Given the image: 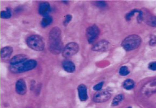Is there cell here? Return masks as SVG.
<instances>
[{
    "label": "cell",
    "mask_w": 156,
    "mask_h": 108,
    "mask_svg": "<svg viewBox=\"0 0 156 108\" xmlns=\"http://www.w3.org/2000/svg\"><path fill=\"white\" fill-rule=\"evenodd\" d=\"M111 97L110 93L107 90H100L97 91L93 97V101L100 103L107 101Z\"/></svg>",
    "instance_id": "52a82bcc"
},
{
    "label": "cell",
    "mask_w": 156,
    "mask_h": 108,
    "mask_svg": "<svg viewBox=\"0 0 156 108\" xmlns=\"http://www.w3.org/2000/svg\"><path fill=\"white\" fill-rule=\"evenodd\" d=\"M110 47L109 42L106 40L100 41L92 47V50L95 52H102L109 50Z\"/></svg>",
    "instance_id": "ba28073f"
},
{
    "label": "cell",
    "mask_w": 156,
    "mask_h": 108,
    "mask_svg": "<svg viewBox=\"0 0 156 108\" xmlns=\"http://www.w3.org/2000/svg\"><path fill=\"white\" fill-rule=\"evenodd\" d=\"M104 82L103 81H101L100 83H97V84H96L94 86L93 89L95 91H100L101 90L103 87L104 85Z\"/></svg>",
    "instance_id": "cb8c5ba5"
},
{
    "label": "cell",
    "mask_w": 156,
    "mask_h": 108,
    "mask_svg": "<svg viewBox=\"0 0 156 108\" xmlns=\"http://www.w3.org/2000/svg\"><path fill=\"white\" fill-rule=\"evenodd\" d=\"M144 19V14L140 10L139 15H138L137 20L138 23H141Z\"/></svg>",
    "instance_id": "4316f807"
},
{
    "label": "cell",
    "mask_w": 156,
    "mask_h": 108,
    "mask_svg": "<svg viewBox=\"0 0 156 108\" xmlns=\"http://www.w3.org/2000/svg\"><path fill=\"white\" fill-rule=\"evenodd\" d=\"M119 74L121 76H126L130 74V70L127 67L123 66L120 69Z\"/></svg>",
    "instance_id": "44dd1931"
},
{
    "label": "cell",
    "mask_w": 156,
    "mask_h": 108,
    "mask_svg": "<svg viewBox=\"0 0 156 108\" xmlns=\"http://www.w3.org/2000/svg\"><path fill=\"white\" fill-rule=\"evenodd\" d=\"M78 95L80 100L82 102L86 101L88 99L87 88L84 84H81L77 87Z\"/></svg>",
    "instance_id": "8fae6325"
},
{
    "label": "cell",
    "mask_w": 156,
    "mask_h": 108,
    "mask_svg": "<svg viewBox=\"0 0 156 108\" xmlns=\"http://www.w3.org/2000/svg\"><path fill=\"white\" fill-rule=\"evenodd\" d=\"M124 100L123 95L122 94L117 95L113 98L111 105L113 106H117L121 103Z\"/></svg>",
    "instance_id": "ac0fdd59"
},
{
    "label": "cell",
    "mask_w": 156,
    "mask_h": 108,
    "mask_svg": "<svg viewBox=\"0 0 156 108\" xmlns=\"http://www.w3.org/2000/svg\"><path fill=\"white\" fill-rule=\"evenodd\" d=\"M63 68L66 71L72 73L75 70L76 66L74 64L69 60H65L62 63Z\"/></svg>",
    "instance_id": "5bb4252c"
},
{
    "label": "cell",
    "mask_w": 156,
    "mask_h": 108,
    "mask_svg": "<svg viewBox=\"0 0 156 108\" xmlns=\"http://www.w3.org/2000/svg\"><path fill=\"white\" fill-rule=\"evenodd\" d=\"M96 5L99 8H104L106 6V3L105 1H98L95 2Z\"/></svg>",
    "instance_id": "d4e9b609"
},
{
    "label": "cell",
    "mask_w": 156,
    "mask_h": 108,
    "mask_svg": "<svg viewBox=\"0 0 156 108\" xmlns=\"http://www.w3.org/2000/svg\"><path fill=\"white\" fill-rule=\"evenodd\" d=\"M37 62L34 60L31 59L17 65H12L10 70L15 73H22L31 70L36 67Z\"/></svg>",
    "instance_id": "277c9868"
},
{
    "label": "cell",
    "mask_w": 156,
    "mask_h": 108,
    "mask_svg": "<svg viewBox=\"0 0 156 108\" xmlns=\"http://www.w3.org/2000/svg\"><path fill=\"white\" fill-rule=\"evenodd\" d=\"M146 23L148 25L152 27H156V16H149L146 19Z\"/></svg>",
    "instance_id": "d6986e66"
},
{
    "label": "cell",
    "mask_w": 156,
    "mask_h": 108,
    "mask_svg": "<svg viewBox=\"0 0 156 108\" xmlns=\"http://www.w3.org/2000/svg\"><path fill=\"white\" fill-rule=\"evenodd\" d=\"M53 18L50 15H47L44 16L41 22V25L42 28H46L52 23Z\"/></svg>",
    "instance_id": "2e32d148"
},
{
    "label": "cell",
    "mask_w": 156,
    "mask_h": 108,
    "mask_svg": "<svg viewBox=\"0 0 156 108\" xmlns=\"http://www.w3.org/2000/svg\"><path fill=\"white\" fill-rule=\"evenodd\" d=\"M140 10L137 9H134L126 15L125 18L127 21H130L132 18L134 16L136 13H139Z\"/></svg>",
    "instance_id": "7402d4cb"
},
{
    "label": "cell",
    "mask_w": 156,
    "mask_h": 108,
    "mask_svg": "<svg viewBox=\"0 0 156 108\" xmlns=\"http://www.w3.org/2000/svg\"><path fill=\"white\" fill-rule=\"evenodd\" d=\"M13 52V49L11 47H5L1 51V57L2 58H7L10 57Z\"/></svg>",
    "instance_id": "9a60e30c"
},
{
    "label": "cell",
    "mask_w": 156,
    "mask_h": 108,
    "mask_svg": "<svg viewBox=\"0 0 156 108\" xmlns=\"http://www.w3.org/2000/svg\"><path fill=\"white\" fill-rule=\"evenodd\" d=\"M135 86V83L133 80L127 79L124 81L123 83V87L125 89L127 90H130L134 88Z\"/></svg>",
    "instance_id": "e0dca14e"
},
{
    "label": "cell",
    "mask_w": 156,
    "mask_h": 108,
    "mask_svg": "<svg viewBox=\"0 0 156 108\" xmlns=\"http://www.w3.org/2000/svg\"><path fill=\"white\" fill-rule=\"evenodd\" d=\"M100 30L98 26L93 25L89 26L86 30V35L89 43H93L98 38Z\"/></svg>",
    "instance_id": "5b68a950"
},
{
    "label": "cell",
    "mask_w": 156,
    "mask_h": 108,
    "mask_svg": "<svg viewBox=\"0 0 156 108\" xmlns=\"http://www.w3.org/2000/svg\"><path fill=\"white\" fill-rule=\"evenodd\" d=\"M28 57L25 54H19L13 57L10 60V63L12 65H17L24 62Z\"/></svg>",
    "instance_id": "7c38bea8"
},
{
    "label": "cell",
    "mask_w": 156,
    "mask_h": 108,
    "mask_svg": "<svg viewBox=\"0 0 156 108\" xmlns=\"http://www.w3.org/2000/svg\"><path fill=\"white\" fill-rule=\"evenodd\" d=\"M15 90L19 94L23 95L25 94L27 91V88L25 81L21 79L17 81L15 84Z\"/></svg>",
    "instance_id": "9c48e42d"
},
{
    "label": "cell",
    "mask_w": 156,
    "mask_h": 108,
    "mask_svg": "<svg viewBox=\"0 0 156 108\" xmlns=\"http://www.w3.org/2000/svg\"><path fill=\"white\" fill-rule=\"evenodd\" d=\"M141 42V39L139 35L132 34L125 38L121 43L122 47L127 51L134 50L139 47Z\"/></svg>",
    "instance_id": "7a4b0ae2"
},
{
    "label": "cell",
    "mask_w": 156,
    "mask_h": 108,
    "mask_svg": "<svg viewBox=\"0 0 156 108\" xmlns=\"http://www.w3.org/2000/svg\"><path fill=\"white\" fill-rule=\"evenodd\" d=\"M79 45L74 42L67 44L63 49V56L65 58H68L77 54L79 51Z\"/></svg>",
    "instance_id": "8992f818"
},
{
    "label": "cell",
    "mask_w": 156,
    "mask_h": 108,
    "mask_svg": "<svg viewBox=\"0 0 156 108\" xmlns=\"http://www.w3.org/2000/svg\"><path fill=\"white\" fill-rule=\"evenodd\" d=\"M61 31L59 28L55 27L51 29L49 34V49L54 54L61 52L63 47Z\"/></svg>",
    "instance_id": "6da1fadb"
},
{
    "label": "cell",
    "mask_w": 156,
    "mask_h": 108,
    "mask_svg": "<svg viewBox=\"0 0 156 108\" xmlns=\"http://www.w3.org/2000/svg\"><path fill=\"white\" fill-rule=\"evenodd\" d=\"M12 16L11 11L9 8H7L6 10L1 11V17L3 19H9Z\"/></svg>",
    "instance_id": "ffe728a7"
},
{
    "label": "cell",
    "mask_w": 156,
    "mask_h": 108,
    "mask_svg": "<svg viewBox=\"0 0 156 108\" xmlns=\"http://www.w3.org/2000/svg\"><path fill=\"white\" fill-rule=\"evenodd\" d=\"M72 16L70 15H68L66 16L64 20L63 21V24L65 26L68 25L72 20Z\"/></svg>",
    "instance_id": "603a6c76"
},
{
    "label": "cell",
    "mask_w": 156,
    "mask_h": 108,
    "mask_svg": "<svg viewBox=\"0 0 156 108\" xmlns=\"http://www.w3.org/2000/svg\"><path fill=\"white\" fill-rule=\"evenodd\" d=\"M143 91L146 95H151L156 92V79L148 83L143 88Z\"/></svg>",
    "instance_id": "30bf717a"
},
{
    "label": "cell",
    "mask_w": 156,
    "mask_h": 108,
    "mask_svg": "<svg viewBox=\"0 0 156 108\" xmlns=\"http://www.w3.org/2000/svg\"><path fill=\"white\" fill-rule=\"evenodd\" d=\"M51 6L49 3L47 2H43L41 3L39 5L38 11L40 15L43 16L48 15L51 11Z\"/></svg>",
    "instance_id": "4fadbf2b"
},
{
    "label": "cell",
    "mask_w": 156,
    "mask_h": 108,
    "mask_svg": "<svg viewBox=\"0 0 156 108\" xmlns=\"http://www.w3.org/2000/svg\"><path fill=\"white\" fill-rule=\"evenodd\" d=\"M149 44L151 46H153L156 45V36L152 35L149 41Z\"/></svg>",
    "instance_id": "83f0119b"
},
{
    "label": "cell",
    "mask_w": 156,
    "mask_h": 108,
    "mask_svg": "<svg viewBox=\"0 0 156 108\" xmlns=\"http://www.w3.org/2000/svg\"><path fill=\"white\" fill-rule=\"evenodd\" d=\"M26 42L30 48L38 52L43 51L45 47L43 38L39 35H32L28 37Z\"/></svg>",
    "instance_id": "3957f363"
},
{
    "label": "cell",
    "mask_w": 156,
    "mask_h": 108,
    "mask_svg": "<svg viewBox=\"0 0 156 108\" xmlns=\"http://www.w3.org/2000/svg\"><path fill=\"white\" fill-rule=\"evenodd\" d=\"M148 68L151 70L156 71V61L150 63L148 65Z\"/></svg>",
    "instance_id": "484cf974"
},
{
    "label": "cell",
    "mask_w": 156,
    "mask_h": 108,
    "mask_svg": "<svg viewBox=\"0 0 156 108\" xmlns=\"http://www.w3.org/2000/svg\"><path fill=\"white\" fill-rule=\"evenodd\" d=\"M132 108V107H128V108Z\"/></svg>",
    "instance_id": "f1b7e54d"
}]
</instances>
